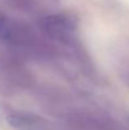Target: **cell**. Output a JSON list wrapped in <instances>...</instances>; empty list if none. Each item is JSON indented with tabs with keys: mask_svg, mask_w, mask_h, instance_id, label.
<instances>
[{
	"mask_svg": "<svg viewBox=\"0 0 129 130\" xmlns=\"http://www.w3.org/2000/svg\"><path fill=\"white\" fill-rule=\"evenodd\" d=\"M39 25L49 37L63 42L68 41L74 32L70 20L63 15H47L41 19Z\"/></svg>",
	"mask_w": 129,
	"mask_h": 130,
	"instance_id": "6da1fadb",
	"label": "cell"
},
{
	"mask_svg": "<svg viewBox=\"0 0 129 130\" xmlns=\"http://www.w3.org/2000/svg\"><path fill=\"white\" fill-rule=\"evenodd\" d=\"M10 123L13 126L20 128V129L27 130H47L46 123L34 116H23V115H17L10 119Z\"/></svg>",
	"mask_w": 129,
	"mask_h": 130,
	"instance_id": "7a4b0ae2",
	"label": "cell"
}]
</instances>
